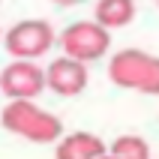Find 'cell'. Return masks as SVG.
Segmentation results:
<instances>
[{"label": "cell", "instance_id": "30bf717a", "mask_svg": "<svg viewBox=\"0 0 159 159\" xmlns=\"http://www.w3.org/2000/svg\"><path fill=\"white\" fill-rule=\"evenodd\" d=\"M51 3H57V6H75V3H84V0H51Z\"/></svg>", "mask_w": 159, "mask_h": 159}, {"label": "cell", "instance_id": "277c9868", "mask_svg": "<svg viewBox=\"0 0 159 159\" xmlns=\"http://www.w3.org/2000/svg\"><path fill=\"white\" fill-rule=\"evenodd\" d=\"M60 45L66 57L93 63L99 57H105V51L111 48V30H105L96 21H75L60 33Z\"/></svg>", "mask_w": 159, "mask_h": 159}, {"label": "cell", "instance_id": "9c48e42d", "mask_svg": "<svg viewBox=\"0 0 159 159\" xmlns=\"http://www.w3.org/2000/svg\"><path fill=\"white\" fill-rule=\"evenodd\" d=\"M108 153L117 159H150V144L141 135H120L108 147Z\"/></svg>", "mask_w": 159, "mask_h": 159}, {"label": "cell", "instance_id": "8992f818", "mask_svg": "<svg viewBox=\"0 0 159 159\" xmlns=\"http://www.w3.org/2000/svg\"><path fill=\"white\" fill-rule=\"evenodd\" d=\"M87 81H90L87 63L75 60V57H66V54L51 60V66L45 69V87H51L60 96H78V93H84Z\"/></svg>", "mask_w": 159, "mask_h": 159}, {"label": "cell", "instance_id": "ba28073f", "mask_svg": "<svg viewBox=\"0 0 159 159\" xmlns=\"http://www.w3.org/2000/svg\"><path fill=\"white\" fill-rule=\"evenodd\" d=\"M135 18V0H99L93 9V21L102 24L105 30H117V27L132 24Z\"/></svg>", "mask_w": 159, "mask_h": 159}, {"label": "cell", "instance_id": "7a4b0ae2", "mask_svg": "<svg viewBox=\"0 0 159 159\" xmlns=\"http://www.w3.org/2000/svg\"><path fill=\"white\" fill-rule=\"evenodd\" d=\"M108 78L123 90L159 96V57L141 48H123L108 63Z\"/></svg>", "mask_w": 159, "mask_h": 159}, {"label": "cell", "instance_id": "6da1fadb", "mask_svg": "<svg viewBox=\"0 0 159 159\" xmlns=\"http://www.w3.org/2000/svg\"><path fill=\"white\" fill-rule=\"evenodd\" d=\"M0 123L12 135L27 138L33 144H48V141H57L63 135L60 117L48 114L45 108L36 105L33 99H9V105L0 114Z\"/></svg>", "mask_w": 159, "mask_h": 159}, {"label": "cell", "instance_id": "7c38bea8", "mask_svg": "<svg viewBox=\"0 0 159 159\" xmlns=\"http://www.w3.org/2000/svg\"><path fill=\"white\" fill-rule=\"evenodd\" d=\"M156 6H159V0H156Z\"/></svg>", "mask_w": 159, "mask_h": 159}, {"label": "cell", "instance_id": "8fae6325", "mask_svg": "<svg viewBox=\"0 0 159 159\" xmlns=\"http://www.w3.org/2000/svg\"><path fill=\"white\" fill-rule=\"evenodd\" d=\"M99 159H117V156H111V153L105 150V153H102V156H99Z\"/></svg>", "mask_w": 159, "mask_h": 159}, {"label": "cell", "instance_id": "5b68a950", "mask_svg": "<svg viewBox=\"0 0 159 159\" xmlns=\"http://www.w3.org/2000/svg\"><path fill=\"white\" fill-rule=\"evenodd\" d=\"M0 90L9 99H36L45 90V69L36 60H12L0 72Z\"/></svg>", "mask_w": 159, "mask_h": 159}, {"label": "cell", "instance_id": "52a82bcc", "mask_svg": "<svg viewBox=\"0 0 159 159\" xmlns=\"http://www.w3.org/2000/svg\"><path fill=\"white\" fill-rule=\"evenodd\" d=\"M105 141L99 138V135L93 132H72L57 141V153L54 156L57 159H99L102 153H105Z\"/></svg>", "mask_w": 159, "mask_h": 159}, {"label": "cell", "instance_id": "3957f363", "mask_svg": "<svg viewBox=\"0 0 159 159\" xmlns=\"http://www.w3.org/2000/svg\"><path fill=\"white\" fill-rule=\"evenodd\" d=\"M3 42H6V51L18 60H36V57H42V54L51 51V45L57 42V36H54V27L42 18H30V21H18L6 30L3 36Z\"/></svg>", "mask_w": 159, "mask_h": 159}]
</instances>
